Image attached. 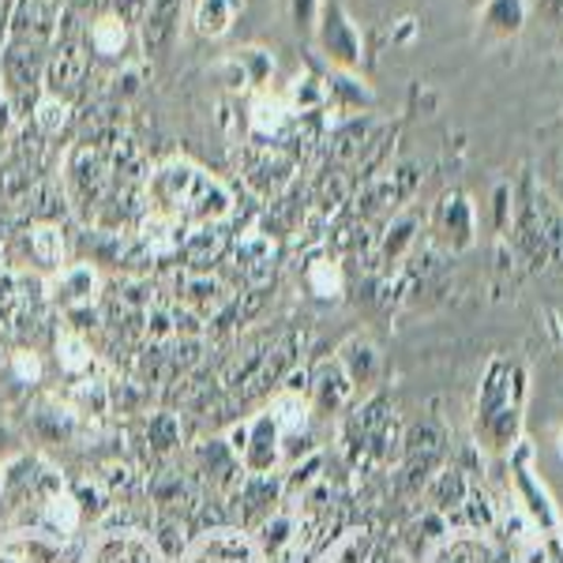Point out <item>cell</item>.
I'll list each match as a JSON object with an SVG mask.
<instances>
[{"label": "cell", "instance_id": "obj_25", "mask_svg": "<svg viewBox=\"0 0 563 563\" xmlns=\"http://www.w3.org/2000/svg\"><path fill=\"white\" fill-rule=\"evenodd\" d=\"M233 260L249 278H263L271 271V263H275V241L260 230H249L233 249Z\"/></svg>", "mask_w": 563, "mask_h": 563}, {"label": "cell", "instance_id": "obj_20", "mask_svg": "<svg viewBox=\"0 0 563 563\" xmlns=\"http://www.w3.org/2000/svg\"><path fill=\"white\" fill-rule=\"evenodd\" d=\"M98 286H102V278H98V271L90 267V263H65V267L57 271V278H53L57 301L65 308L90 305L98 297Z\"/></svg>", "mask_w": 563, "mask_h": 563}, {"label": "cell", "instance_id": "obj_41", "mask_svg": "<svg viewBox=\"0 0 563 563\" xmlns=\"http://www.w3.org/2000/svg\"><path fill=\"white\" fill-rule=\"evenodd\" d=\"M53 4H65V0H53Z\"/></svg>", "mask_w": 563, "mask_h": 563}, {"label": "cell", "instance_id": "obj_33", "mask_svg": "<svg viewBox=\"0 0 563 563\" xmlns=\"http://www.w3.org/2000/svg\"><path fill=\"white\" fill-rule=\"evenodd\" d=\"M34 429H38L42 440H71V432H76V413L65 410V406H42L38 413H34Z\"/></svg>", "mask_w": 563, "mask_h": 563}, {"label": "cell", "instance_id": "obj_8", "mask_svg": "<svg viewBox=\"0 0 563 563\" xmlns=\"http://www.w3.org/2000/svg\"><path fill=\"white\" fill-rule=\"evenodd\" d=\"M511 481H515V496H519V504L526 507L533 526H538V530H556L560 515H556V507H552L549 488L533 477V448L522 440L515 443V455H511Z\"/></svg>", "mask_w": 563, "mask_h": 563}, {"label": "cell", "instance_id": "obj_14", "mask_svg": "<svg viewBox=\"0 0 563 563\" xmlns=\"http://www.w3.org/2000/svg\"><path fill=\"white\" fill-rule=\"evenodd\" d=\"M230 496H233V504H238L241 530H252V526H263L278 511L275 504L282 499V481H278V474H271V477L244 474L238 485L230 488Z\"/></svg>", "mask_w": 563, "mask_h": 563}, {"label": "cell", "instance_id": "obj_28", "mask_svg": "<svg viewBox=\"0 0 563 563\" xmlns=\"http://www.w3.org/2000/svg\"><path fill=\"white\" fill-rule=\"evenodd\" d=\"M327 102L334 109H361V106H372V87L365 79H357L353 71H334V79L327 76Z\"/></svg>", "mask_w": 563, "mask_h": 563}, {"label": "cell", "instance_id": "obj_7", "mask_svg": "<svg viewBox=\"0 0 563 563\" xmlns=\"http://www.w3.org/2000/svg\"><path fill=\"white\" fill-rule=\"evenodd\" d=\"M60 12H65V4H53V0H15L12 12H8L4 42H26L53 49L57 45Z\"/></svg>", "mask_w": 563, "mask_h": 563}, {"label": "cell", "instance_id": "obj_10", "mask_svg": "<svg viewBox=\"0 0 563 563\" xmlns=\"http://www.w3.org/2000/svg\"><path fill=\"white\" fill-rule=\"evenodd\" d=\"M84 563H166L162 544L140 530H106L90 541Z\"/></svg>", "mask_w": 563, "mask_h": 563}, {"label": "cell", "instance_id": "obj_31", "mask_svg": "<svg viewBox=\"0 0 563 563\" xmlns=\"http://www.w3.org/2000/svg\"><path fill=\"white\" fill-rule=\"evenodd\" d=\"M57 365L71 379H79L84 372H90L95 357H90V346H87L84 334H60L57 339Z\"/></svg>", "mask_w": 563, "mask_h": 563}, {"label": "cell", "instance_id": "obj_29", "mask_svg": "<svg viewBox=\"0 0 563 563\" xmlns=\"http://www.w3.org/2000/svg\"><path fill=\"white\" fill-rule=\"evenodd\" d=\"M286 106H289V113L294 117H305V113H316V109H323L327 106V84L320 76H297L294 84L286 87Z\"/></svg>", "mask_w": 563, "mask_h": 563}, {"label": "cell", "instance_id": "obj_34", "mask_svg": "<svg viewBox=\"0 0 563 563\" xmlns=\"http://www.w3.org/2000/svg\"><path fill=\"white\" fill-rule=\"evenodd\" d=\"M147 443L158 455H169V451L180 448V421L174 413H154L147 421Z\"/></svg>", "mask_w": 563, "mask_h": 563}, {"label": "cell", "instance_id": "obj_35", "mask_svg": "<svg viewBox=\"0 0 563 563\" xmlns=\"http://www.w3.org/2000/svg\"><path fill=\"white\" fill-rule=\"evenodd\" d=\"M323 0H289V20H294L297 31L316 34V23H320Z\"/></svg>", "mask_w": 563, "mask_h": 563}, {"label": "cell", "instance_id": "obj_2", "mask_svg": "<svg viewBox=\"0 0 563 563\" xmlns=\"http://www.w3.org/2000/svg\"><path fill=\"white\" fill-rule=\"evenodd\" d=\"M522 395H526L522 368L507 357L493 361L477 395V435H485L488 448L499 451L515 448L519 421H522Z\"/></svg>", "mask_w": 563, "mask_h": 563}, {"label": "cell", "instance_id": "obj_24", "mask_svg": "<svg viewBox=\"0 0 563 563\" xmlns=\"http://www.w3.org/2000/svg\"><path fill=\"white\" fill-rule=\"evenodd\" d=\"M526 15H530V4H526V0H485V4H481V26L499 34V38L519 34Z\"/></svg>", "mask_w": 563, "mask_h": 563}, {"label": "cell", "instance_id": "obj_37", "mask_svg": "<svg viewBox=\"0 0 563 563\" xmlns=\"http://www.w3.org/2000/svg\"><path fill=\"white\" fill-rule=\"evenodd\" d=\"M147 4H151V0H109V12H113L117 20H124L129 26H140Z\"/></svg>", "mask_w": 563, "mask_h": 563}, {"label": "cell", "instance_id": "obj_17", "mask_svg": "<svg viewBox=\"0 0 563 563\" xmlns=\"http://www.w3.org/2000/svg\"><path fill=\"white\" fill-rule=\"evenodd\" d=\"M353 398V384L350 376L342 372L339 361H323L320 368H316L312 384H308V402H312V413H339L346 410V402Z\"/></svg>", "mask_w": 563, "mask_h": 563}, {"label": "cell", "instance_id": "obj_18", "mask_svg": "<svg viewBox=\"0 0 563 563\" xmlns=\"http://www.w3.org/2000/svg\"><path fill=\"white\" fill-rule=\"evenodd\" d=\"M435 225H440L443 241L451 249H470L474 244V230H477V218H474V203H470L462 192H448L435 207Z\"/></svg>", "mask_w": 563, "mask_h": 563}, {"label": "cell", "instance_id": "obj_1", "mask_svg": "<svg viewBox=\"0 0 563 563\" xmlns=\"http://www.w3.org/2000/svg\"><path fill=\"white\" fill-rule=\"evenodd\" d=\"M143 203L147 214L169 218L180 230H211L233 214V192L222 177L207 174L203 166L188 158H169L154 166L143 185Z\"/></svg>", "mask_w": 563, "mask_h": 563}, {"label": "cell", "instance_id": "obj_11", "mask_svg": "<svg viewBox=\"0 0 563 563\" xmlns=\"http://www.w3.org/2000/svg\"><path fill=\"white\" fill-rule=\"evenodd\" d=\"M275 53L260 49V45H241L214 65L218 79L230 90H263L275 79Z\"/></svg>", "mask_w": 563, "mask_h": 563}, {"label": "cell", "instance_id": "obj_6", "mask_svg": "<svg viewBox=\"0 0 563 563\" xmlns=\"http://www.w3.org/2000/svg\"><path fill=\"white\" fill-rule=\"evenodd\" d=\"M180 563H267V556L260 552V544L249 530H241V526H218V530L199 533L188 544Z\"/></svg>", "mask_w": 563, "mask_h": 563}, {"label": "cell", "instance_id": "obj_30", "mask_svg": "<svg viewBox=\"0 0 563 563\" xmlns=\"http://www.w3.org/2000/svg\"><path fill=\"white\" fill-rule=\"evenodd\" d=\"M68 117H71V102L68 98H60V95H42L34 98V109H31V121L38 124V132L42 135H60V129L68 124Z\"/></svg>", "mask_w": 563, "mask_h": 563}, {"label": "cell", "instance_id": "obj_40", "mask_svg": "<svg viewBox=\"0 0 563 563\" xmlns=\"http://www.w3.org/2000/svg\"><path fill=\"white\" fill-rule=\"evenodd\" d=\"M556 451H560V459H563V429H560V435H556Z\"/></svg>", "mask_w": 563, "mask_h": 563}, {"label": "cell", "instance_id": "obj_19", "mask_svg": "<svg viewBox=\"0 0 563 563\" xmlns=\"http://www.w3.org/2000/svg\"><path fill=\"white\" fill-rule=\"evenodd\" d=\"M334 361H339L342 372L350 376L353 390L368 387L372 379H376V372H379V350H376V342H372L368 334H350V339L339 346V353H334Z\"/></svg>", "mask_w": 563, "mask_h": 563}, {"label": "cell", "instance_id": "obj_23", "mask_svg": "<svg viewBox=\"0 0 563 563\" xmlns=\"http://www.w3.org/2000/svg\"><path fill=\"white\" fill-rule=\"evenodd\" d=\"M305 286L312 297H320V301H339L342 289H346V275H342V263L334 256H312L305 263Z\"/></svg>", "mask_w": 563, "mask_h": 563}, {"label": "cell", "instance_id": "obj_4", "mask_svg": "<svg viewBox=\"0 0 563 563\" xmlns=\"http://www.w3.org/2000/svg\"><path fill=\"white\" fill-rule=\"evenodd\" d=\"M109 192V162L95 143L79 140L65 154V196L79 214H95Z\"/></svg>", "mask_w": 563, "mask_h": 563}, {"label": "cell", "instance_id": "obj_12", "mask_svg": "<svg viewBox=\"0 0 563 563\" xmlns=\"http://www.w3.org/2000/svg\"><path fill=\"white\" fill-rule=\"evenodd\" d=\"M87 34V53H95V60H102V65H129V49L135 45V26H129L124 20H117L113 12H98L95 20H87L84 26Z\"/></svg>", "mask_w": 563, "mask_h": 563}, {"label": "cell", "instance_id": "obj_27", "mask_svg": "<svg viewBox=\"0 0 563 563\" xmlns=\"http://www.w3.org/2000/svg\"><path fill=\"white\" fill-rule=\"evenodd\" d=\"M180 301L199 316H214V312H222V305L230 301V294H225L222 282H214L211 275H188Z\"/></svg>", "mask_w": 563, "mask_h": 563}, {"label": "cell", "instance_id": "obj_21", "mask_svg": "<svg viewBox=\"0 0 563 563\" xmlns=\"http://www.w3.org/2000/svg\"><path fill=\"white\" fill-rule=\"evenodd\" d=\"M429 563H496V552L481 533L474 530H459L451 538H443L432 549Z\"/></svg>", "mask_w": 563, "mask_h": 563}, {"label": "cell", "instance_id": "obj_38", "mask_svg": "<svg viewBox=\"0 0 563 563\" xmlns=\"http://www.w3.org/2000/svg\"><path fill=\"white\" fill-rule=\"evenodd\" d=\"M8 124H12V95H8L4 71H0V135L8 132Z\"/></svg>", "mask_w": 563, "mask_h": 563}, {"label": "cell", "instance_id": "obj_13", "mask_svg": "<svg viewBox=\"0 0 563 563\" xmlns=\"http://www.w3.org/2000/svg\"><path fill=\"white\" fill-rule=\"evenodd\" d=\"M90 71V53L76 42H57L49 49V60H45V76H42V90L45 95H60L71 102V90H79L87 84Z\"/></svg>", "mask_w": 563, "mask_h": 563}, {"label": "cell", "instance_id": "obj_22", "mask_svg": "<svg viewBox=\"0 0 563 563\" xmlns=\"http://www.w3.org/2000/svg\"><path fill=\"white\" fill-rule=\"evenodd\" d=\"M241 12H244V0H196L192 26L203 38H225Z\"/></svg>", "mask_w": 563, "mask_h": 563}, {"label": "cell", "instance_id": "obj_15", "mask_svg": "<svg viewBox=\"0 0 563 563\" xmlns=\"http://www.w3.org/2000/svg\"><path fill=\"white\" fill-rule=\"evenodd\" d=\"M289 121H294V113H289L282 95H271V90H256V95H252L244 124H249V140L256 143V147H275V140L286 135Z\"/></svg>", "mask_w": 563, "mask_h": 563}, {"label": "cell", "instance_id": "obj_32", "mask_svg": "<svg viewBox=\"0 0 563 563\" xmlns=\"http://www.w3.org/2000/svg\"><path fill=\"white\" fill-rule=\"evenodd\" d=\"M515 563H563V526L556 530H541L519 549Z\"/></svg>", "mask_w": 563, "mask_h": 563}, {"label": "cell", "instance_id": "obj_39", "mask_svg": "<svg viewBox=\"0 0 563 563\" xmlns=\"http://www.w3.org/2000/svg\"><path fill=\"white\" fill-rule=\"evenodd\" d=\"M538 4H541L549 15H556V20H563V0H538Z\"/></svg>", "mask_w": 563, "mask_h": 563}, {"label": "cell", "instance_id": "obj_3", "mask_svg": "<svg viewBox=\"0 0 563 563\" xmlns=\"http://www.w3.org/2000/svg\"><path fill=\"white\" fill-rule=\"evenodd\" d=\"M230 451L238 455L241 470L252 477H271L282 470V459H286V435H282L278 421L271 417V410H263L249 421H241L238 429L225 435Z\"/></svg>", "mask_w": 563, "mask_h": 563}, {"label": "cell", "instance_id": "obj_5", "mask_svg": "<svg viewBox=\"0 0 563 563\" xmlns=\"http://www.w3.org/2000/svg\"><path fill=\"white\" fill-rule=\"evenodd\" d=\"M316 45L327 60L339 71H357L365 60V42H361V26L353 23L342 0H323L320 23H316Z\"/></svg>", "mask_w": 563, "mask_h": 563}, {"label": "cell", "instance_id": "obj_9", "mask_svg": "<svg viewBox=\"0 0 563 563\" xmlns=\"http://www.w3.org/2000/svg\"><path fill=\"white\" fill-rule=\"evenodd\" d=\"M188 0H151L143 12L140 26H135V42H140L143 57H166L180 38V23H185Z\"/></svg>", "mask_w": 563, "mask_h": 563}, {"label": "cell", "instance_id": "obj_36", "mask_svg": "<svg viewBox=\"0 0 563 563\" xmlns=\"http://www.w3.org/2000/svg\"><path fill=\"white\" fill-rule=\"evenodd\" d=\"M12 372L23 379V384H38V379H42V361H38V353L20 350V353L12 357Z\"/></svg>", "mask_w": 563, "mask_h": 563}, {"label": "cell", "instance_id": "obj_16", "mask_svg": "<svg viewBox=\"0 0 563 563\" xmlns=\"http://www.w3.org/2000/svg\"><path fill=\"white\" fill-rule=\"evenodd\" d=\"M68 541L42 530H20L0 541V563H68Z\"/></svg>", "mask_w": 563, "mask_h": 563}, {"label": "cell", "instance_id": "obj_26", "mask_svg": "<svg viewBox=\"0 0 563 563\" xmlns=\"http://www.w3.org/2000/svg\"><path fill=\"white\" fill-rule=\"evenodd\" d=\"M26 244H31V256L38 260L42 267H49V271L65 267L68 244H65V233H60V225H53V222L31 225V233H26Z\"/></svg>", "mask_w": 563, "mask_h": 563}]
</instances>
